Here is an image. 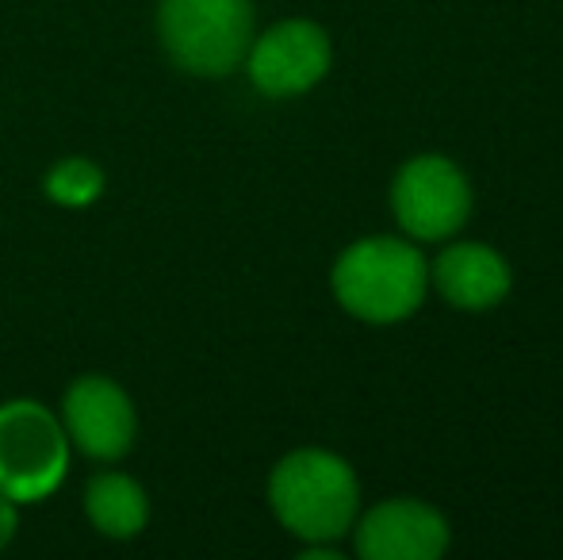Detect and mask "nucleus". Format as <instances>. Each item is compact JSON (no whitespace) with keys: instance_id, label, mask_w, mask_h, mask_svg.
I'll return each mask as SVG.
<instances>
[{"instance_id":"1","label":"nucleus","mask_w":563,"mask_h":560,"mask_svg":"<svg viewBox=\"0 0 563 560\" xmlns=\"http://www.w3.org/2000/svg\"><path fill=\"white\" fill-rule=\"evenodd\" d=\"M268 507L291 538L330 546L353 530L361 484L338 453L296 449L268 476Z\"/></svg>"},{"instance_id":"2","label":"nucleus","mask_w":563,"mask_h":560,"mask_svg":"<svg viewBox=\"0 0 563 560\" xmlns=\"http://www.w3.org/2000/svg\"><path fill=\"white\" fill-rule=\"evenodd\" d=\"M334 296L364 322H402L426 299V262L410 242L361 239L334 262Z\"/></svg>"},{"instance_id":"3","label":"nucleus","mask_w":563,"mask_h":560,"mask_svg":"<svg viewBox=\"0 0 563 560\" xmlns=\"http://www.w3.org/2000/svg\"><path fill=\"white\" fill-rule=\"evenodd\" d=\"M157 39L177 69L230 77L253 43V0H157Z\"/></svg>"},{"instance_id":"4","label":"nucleus","mask_w":563,"mask_h":560,"mask_svg":"<svg viewBox=\"0 0 563 560\" xmlns=\"http://www.w3.org/2000/svg\"><path fill=\"white\" fill-rule=\"evenodd\" d=\"M69 433L38 399L0 404V495L38 503L62 487L69 472Z\"/></svg>"},{"instance_id":"5","label":"nucleus","mask_w":563,"mask_h":560,"mask_svg":"<svg viewBox=\"0 0 563 560\" xmlns=\"http://www.w3.org/2000/svg\"><path fill=\"white\" fill-rule=\"evenodd\" d=\"M62 426L69 433V446L89 461L112 464L123 461L139 438V411L126 396L123 384L104 373H85L62 396Z\"/></svg>"},{"instance_id":"6","label":"nucleus","mask_w":563,"mask_h":560,"mask_svg":"<svg viewBox=\"0 0 563 560\" xmlns=\"http://www.w3.org/2000/svg\"><path fill=\"white\" fill-rule=\"evenodd\" d=\"M395 219L407 234L422 242H441L464 227L472 211L467 180L449 157L422 154L410 157L391 185Z\"/></svg>"},{"instance_id":"7","label":"nucleus","mask_w":563,"mask_h":560,"mask_svg":"<svg viewBox=\"0 0 563 560\" xmlns=\"http://www.w3.org/2000/svg\"><path fill=\"white\" fill-rule=\"evenodd\" d=\"M334 51L330 35L311 20H284L268 28L265 35H253L245 54V74L253 89L273 100H288L299 92H311L327 77Z\"/></svg>"},{"instance_id":"8","label":"nucleus","mask_w":563,"mask_h":560,"mask_svg":"<svg viewBox=\"0 0 563 560\" xmlns=\"http://www.w3.org/2000/svg\"><path fill=\"white\" fill-rule=\"evenodd\" d=\"M449 549V523L418 499H391L356 523L364 560H438Z\"/></svg>"},{"instance_id":"9","label":"nucleus","mask_w":563,"mask_h":560,"mask_svg":"<svg viewBox=\"0 0 563 560\" xmlns=\"http://www.w3.org/2000/svg\"><path fill=\"white\" fill-rule=\"evenodd\" d=\"M433 284L452 307L487 311V307L503 304L506 292H510V270L490 246L460 242L433 262Z\"/></svg>"},{"instance_id":"10","label":"nucleus","mask_w":563,"mask_h":560,"mask_svg":"<svg viewBox=\"0 0 563 560\" xmlns=\"http://www.w3.org/2000/svg\"><path fill=\"white\" fill-rule=\"evenodd\" d=\"M85 518L100 538L131 541L150 526V495L126 472H97L85 484Z\"/></svg>"},{"instance_id":"11","label":"nucleus","mask_w":563,"mask_h":560,"mask_svg":"<svg viewBox=\"0 0 563 560\" xmlns=\"http://www.w3.org/2000/svg\"><path fill=\"white\" fill-rule=\"evenodd\" d=\"M43 188L58 208H89L104 196V169L81 154L58 157L46 173Z\"/></svg>"},{"instance_id":"12","label":"nucleus","mask_w":563,"mask_h":560,"mask_svg":"<svg viewBox=\"0 0 563 560\" xmlns=\"http://www.w3.org/2000/svg\"><path fill=\"white\" fill-rule=\"evenodd\" d=\"M15 530H20V503L0 495V549H8L15 541Z\"/></svg>"}]
</instances>
